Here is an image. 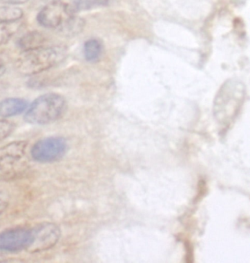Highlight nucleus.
Masks as SVG:
<instances>
[{
	"instance_id": "4",
	"label": "nucleus",
	"mask_w": 250,
	"mask_h": 263,
	"mask_svg": "<svg viewBox=\"0 0 250 263\" xmlns=\"http://www.w3.org/2000/svg\"><path fill=\"white\" fill-rule=\"evenodd\" d=\"M75 17L71 5L61 1H52L39 12L37 21L44 28L56 29L62 32Z\"/></svg>"
},
{
	"instance_id": "13",
	"label": "nucleus",
	"mask_w": 250,
	"mask_h": 263,
	"mask_svg": "<svg viewBox=\"0 0 250 263\" xmlns=\"http://www.w3.org/2000/svg\"><path fill=\"white\" fill-rule=\"evenodd\" d=\"M85 59L89 62H95L98 61L103 51V47L100 41L96 39H91L84 44Z\"/></svg>"
},
{
	"instance_id": "14",
	"label": "nucleus",
	"mask_w": 250,
	"mask_h": 263,
	"mask_svg": "<svg viewBox=\"0 0 250 263\" xmlns=\"http://www.w3.org/2000/svg\"><path fill=\"white\" fill-rule=\"evenodd\" d=\"M106 2L108 1L106 0H75L71 7L76 13L77 12L88 10L93 7L104 6Z\"/></svg>"
},
{
	"instance_id": "11",
	"label": "nucleus",
	"mask_w": 250,
	"mask_h": 263,
	"mask_svg": "<svg viewBox=\"0 0 250 263\" xmlns=\"http://www.w3.org/2000/svg\"><path fill=\"white\" fill-rule=\"evenodd\" d=\"M23 10L15 6L2 4L0 5V23L13 22L21 21L23 17Z\"/></svg>"
},
{
	"instance_id": "5",
	"label": "nucleus",
	"mask_w": 250,
	"mask_h": 263,
	"mask_svg": "<svg viewBox=\"0 0 250 263\" xmlns=\"http://www.w3.org/2000/svg\"><path fill=\"white\" fill-rule=\"evenodd\" d=\"M67 151V143L61 137L39 140L31 149V156L38 162L49 163L61 159Z\"/></svg>"
},
{
	"instance_id": "17",
	"label": "nucleus",
	"mask_w": 250,
	"mask_h": 263,
	"mask_svg": "<svg viewBox=\"0 0 250 263\" xmlns=\"http://www.w3.org/2000/svg\"><path fill=\"white\" fill-rule=\"evenodd\" d=\"M29 0H0V3L8 5L16 6L20 4H26L29 2Z\"/></svg>"
},
{
	"instance_id": "9",
	"label": "nucleus",
	"mask_w": 250,
	"mask_h": 263,
	"mask_svg": "<svg viewBox=\"0 0 250 263\" xmlns=\"http://www.w3.org/2000/svg\"><path fill=\"white\" fill-rule=\"evenodd\" d=\"M27 107L28 102L23 98H7L0 101V117L9 118L20 115Z\"/></svg>"
},
{
	"instance_id": "2",
	"label": "nucleus",
	"mask_w": 250,
	"mask_h": 263,
	"mask_svg": "<svg viewBox=\"0 0 250 263\" xmlns=\"http://www.w3.org/2000/svg\"><path fill=\"white\" fill-rule=\"evenodd\" d=\"M66 110V101L59 93H45L28 106L24 115L26 122L32 124H51L63 117Z\"/></svg>"
},
{
	"instance_id": "8",
	"label": "nucleus",
	"mask_w": 250,
	"mask_h": 263,
	"mask_svg": "<svg viewBox=\"0 0 250 263\" xmlns=\"http://www.w3.org/2000/svg\"><path fill=\"white\" fill-rule=\"evenodd\" d=\"M32 242V229L28 228H13L0 232V251H28Z\"/></svg>"
},
{
	"instance_id": "10",
	"label": "nucleus",
	"mask_w": 250,
	"mask_h": 263,
	"mask_svg": "<svg viewBox=\"0 0 250 263\" xmlns=\"http://www.w3.org/2000/svg\"><path fill=\"white\" fill-rule=\"evenodd\" d=\"M46 36L39 31H30L20 36L17 46L23 51L32 50L46 45Z\"/></svg>"
},
{
	"instance_id": "12",
	"label": "nucleus",
	"mask_w": 250,
	"mask_h": 263,
	"mask_svg": "<svg viewBox=\"0 0 250 263\" xmlns=\"http://www.w3.org/2000/svg\"><path fill=\"white\" fill-rule=\"evenodd\" d=\"M20 21L0 23V46L7 44L21 27Z\"/></svg>"
},
{
	"instance_id": "18",
	"label": "nucleus",
	"mask_w": 250,
	"mask_h": 263,
	"mask_svg": "<svg viewBox=\"0 0 250 263\" xmlns=\"http://www.w3.org/2000/svg\"><path fill=\"white\" fill-rule=\"evenodd\" d=\"M4 72H5V67H0V77H1L2 75H3V73H4Z\"/></svg>"
},
{
	"instance_id": "3",
	"label": "nucleus",
	"mask_w": 250,
	"mask_h": 263,
	"mask_svg": "<svg viewBox=\"0 0 250 263\" xmlns=\"http://www.w3.org/2000/svg\"><path fill=\"white\" fill-rule=\"evenodd\" d=\"M245 97V87L241 81L228 80L219 89L215 99L216 116L233 118L237 114Z\"/></svg>"
},
{
	"instance_id": "16",
	"label": "nucleus",
	"mask_w": 250,
	"mask_h": 263,
	"mask_svg": "<svg viewBox=\"0 0 250 263\" xmlns=\"http://www.w3.org/2000/svg\"><path fill=\"white\" fill-rule=\"evenodd\" d=\"M8 204H9V201H8L6 195L0 193V215L6 210Z\"/></svg>"
},
{
	"instance_id": "7",
	"label": "nucleus",
	"mask_w": 250,
	"mask_h": 263,
	"mask_svg": "<svg viewBox=\"0 0 250 263\" xmlns=\"http://www.w3.org/2000/svg\"><path fill=\"white\" fill-rule=\"evenodd\" d=\"M26 147L27 142L20 141L8 144L0 149V175H13L21 168Z\"/></svg>"
},
{
	"instance_id": "15",
	"label": "nucleus",
	"mask_w": 250,
	"mask_h": 263,
	"mask_svg": "<svg viewBox=\"0 0 250 263\" xmlns=\"http://www.w3.org/2000/svg\"><path fill=\"white\" fill-rule=\"evenodd\" d=\"M15 125L4 119H0V141L10 136L13 132Z\"/></svg>"
},
{
	"instance_id": "1",
	"label": "nucleus",
	"mask_w": 250,
	"mask_h": 263,
	"mask_svg": "<svg viewBox=\"0 0 250 263\" xmlns=\"http://www.w3.org/2000/svg\"><path fill=\"white\" fill-rule=\"evenodd\" d=\"M66 56V50L60 46H42L23 51L15 61V69L25 76L40 74L61 64Z\"/></svg>"
},
{
	"instance_id": "6",
	"label": "nucleus",
	"mask_w": 250,
	"mask_h": 263,
	"mask_svg": "<svg viewBox=\"0 0 250 263\" xmlns=\"http://www.w3.org/2000/svg\"><path fill=\"white\" fill-rule=\"evenodd\" d=\"M32 242L28 249L29 252H40L49 250L56 246L61 236L59 226L53 223L43 222L31 228Z\"/></svg>"
},
{
	"instance_id": "19",
	"label": "nucleus",
	"mask_w": 250,
	"mask_h": 263,
	"mask_svg": "<svg viewBox=\"0 0 250 263\" xmlns=\"http://www.w3.org/2000/svg\"><path fill=\"white\" fill-rule=\"evenodd\" d=\"M0 258H2V257H1V256H0Z\"/></svg>"
}]
</instances>
